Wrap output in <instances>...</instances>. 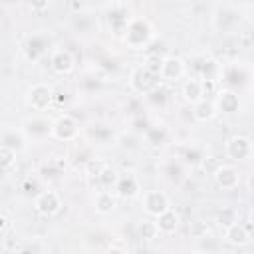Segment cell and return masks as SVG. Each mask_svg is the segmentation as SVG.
<instances>
[{
  "label": "cell",
  "mask_w": 254,
  "mask_h": 254,
  "mask_svg": "<svg viewBox=\"0 0 254 254\" xmlns=\"http://www.w3.org/2000/svg\"><path fill=\"white\" fill-rule=\"evenodd\" d=\"M10 226H12L10 218H8L6 214H0V236H4V234L10 230Z\"/></svg>",
  "instance_id": "42"
},
{
  "label": "cell",
  "mask_w": 254,
  "mask_h": 254,
  "mask_svg": "<svg viewBox=\"0 0 254 254\" xmlns=\"http://www.w3.org/2000/svg\"><path fill=\"white\" fill-rule=\"evenodd\" d=\"M50 67L58 73V75H67L73 71L75 67V58L69 50H54L52 58H50Z\"/></svg>",
  "instance_id": "18"
},
{
  "label": "cell",
  "mask_w": 254,
  "mask_h": 254,
  "mask_svg": "<svg viewBox=\"0 0 254 254\" xmlns=\"http://www.w3.org/2000/svg\"><path fill=\"white\" fill-rule=\"evenodd\" d=\"M64 165H65V163H62V161L50 159V161H46V163L40 167V175H42L44 179H56V177H60V175H62Z\"/></svg>",
  "instance_id": "33"
},
{
  "label": "cell",
  "mask_w": 254,
  "mask_h": 254,
  "mask_svg": "<svg viewBox=\"0 0 254 254\" xmlns=\"http://www.w3.org/2000/svg\"><path fill=\"white\" fill-rule=\"evenodd\" d=\"M224 151H226V157L232 159V161H236V163L248 161L252 157V141L246 135H232L226 141Z\"/></svg>",
  "instance_id": "7"
},
{
  "label": "cell",
  "mask_w": 254,
  "mask_h": 254,
  "mask_svg": "<svg viewBox=\"0 0 254 254\" xmlns=\"http://www.w3.org/2000/svg\"><path fill=\"white\" fill-rule=\"evenodd\" d=\"M214 107H216V113H226V115H232L240 109V97L236 91L232 89H226V87H220L216 93H214Z\"/></svg>",
  "instance_id": "17"
},
{
  "label": "cell",
  "mask_w": 254,
  "mask_h": 254,
  "mask_svg": "<svg viewBox=\"0 0 254 254\" xmlns=\"http://www.w3.org/2000/svg\"><path fill=\"white\" fill-rule=\"evenodd\" d=\"M30 8H36V10H40V8H48V2H40V4H30Z\"/></svg>",
  "instance_id": "44"
},
{
  "label": "cell",
  "mask_w": 254,
  "mask_h": 254,
  "mask_svg": "<svg viewBox=\"0 0 254 254\" xmlns=\"http://www.w3.org/2000/svg\"><path fill=\"white\" fill-rule=\"evenodd\" d=\"M54 101V91L46 83H34L26 93V103L34 111H46Z\"/></svg>",
  "instance_id": "8"
},
{
  "label": "cell",
  "mask_w": 254,
  "mask_h": 254,
  "mask_svg": "<svg viewBox=\"0 0 254 254\" xmlns=\"http://www.w3.org/2000/svg\"><path fill=\"white\" fill-rule=\"evenodd\" d=\"M85 137L95 145H109V143L115 141V135H113L111 127H107L105 123H99V121L89 123L85 127Z\"/></svg>",
  "instance_id": "20"
},
{
  "label": "cell",
  "mask_w": 254,
  "mask_h": 254,
  "mask_svg": "<svg viewBox=\"0 0 254 254\" xmlns=\"http://www.w3.org/2000/svg\"><path fill=\"white\" fill-rule=\"evenodd\" d=\"M69 28L75 36H81V38H89L93 32H97L99 28V22H97V16L93 12H77L71 16V22H69Z\"/></svg>",
  "instance_id": "11"
},
{
  "label": "cell",
  "mask_w": 254,
  "mask_h": 254,
  "mask_svg": "<svg viewBox=\"0 0 254 254\" xmlns=\"http://www.w3.org/2000/svg\"><path fill=\"white\" fill-rule=\"evenodd\" d=\"M206 157L204 149L198 147V145H189L183 149V165H190V167H198L202 163V159Z\"/></svg>",
  "instance_id": "29"
},
{
  "label": "cell",
  "mask_w": 254,
  "mask_h": 254,
  "mask_svg": "<svg viewBox=\"0 0 254 254\" xmlns=\"http://www.w3.org/2000/svg\"><path fill=\"white\" fill-rule=\"evenodd\" d=\"M212 179L218 189L222 190H234L240 185V171L234 165H218L216 171L212 173Z\"/></svg>",
  "instance_id": "12"
},
{
  "label": "cell",
  "mask_w": 254,
  "mask_h": 254,
  "mask_svg": "<svg viewBox=\"0 0 254 254\" xmlns=\"http://www.w3.org/2000/svg\"><path fill=\"white\" fill-rule=\"evenodd\" d=\"M115 143H117L119 149H123V151H127V153L137 151V149L141 147V139H139V135L133 133V131H127V133L117 135V137H115Z\"/></svg>",
  "instance_id": "30"
},
{
  "label": "cell",
  "mask_w": 254,
  "mask_h": 254,
  "mask_svg": "<svg viewBox=\"0 0 254 254\" xmlns=\"http://www.w3.org/2000/svg\"><path fill=\"white\" fill-rule=\"evenodd\" d=\"M192 117L198 121V123H208L216 117V107H214V101L204 97L202 101H198L192 109Z\"/></svg>",
  "instance_id": "26"
},
{
  "label": "cell",
  "mask_w": 254,
  "mask_h": 254,
  "mask_svg": "<svg viewBox=\"0 0 254 254\" xmlns=\"http://www.w3.org/2000/svg\"><path fill=\"white\" fill-rule=\"evenodd\" d=\"M224 240L232 246H246L250 242V228L242 222H234L232 226L224 228Z\"/></svg>",
  "instance_id": "22"
},
{
  "label": "cell",
  "mask_w": 254,
  "mask_h": 254,
  "mask_svg": "<svg viewBox=\"0 0 254 254\" xmlns=\"http://www.w3.org/2000/svg\"><path fill=\"white\" fill-rule=\"evenodd\" d=\"M220 165V161L216 159V157H212V155H206L204 159H202V163H200V167L208 173V175H212L214 171H216V167Z\"/></svg>",
  "instance_id": "39"
},
{
  "label": "cell",
  "mask_w": 254,
  "mask_h": 254,
  "mask_svg": "<svg viewBox=\"0 0 254 254\" xmlns=\"http://www.w3.org/2000/svg\"><path fill=\"white\" fill-rule=\"evenodd\" d=\"M143 99H145L147 105H151V107H155V109H163V107L167 105V101H169V89L159 83L155 89H151L149 93H145Z\"/></svg>",
  "instance_id": "27"
},
{
  "label": "cell",
  "mask_w": 254,
  "mask_h": 254,
  "mask_svg": "<svg viewBox=\"0 0 254 254\" xmlns=\"http://www.w3.org/2000/svg\"><path fill=\"white\" fill-rule=\"evenodd\" d=\"M242 24V12L234 4H216L212 10V30L218 34H232Z\"/></svg>",
  "instance_id": "2"
},
{
  "label": "cell",
  "mask_w": 254,
  "mask_h": 254,
  "mask_svg": "<svg viewBox=\"0 0 254 254\" xmlns=\"http://www.w3.org/2000/svg\"><path fill=\"white\" fill-rule=\"evenodd\" d=\"M113 189V194L119 198H135L141 192V183L135 173H119Z\"/></svg>",
  "instance_id": "13"
},
{
  "label": "cell",
  "mask_w": 254,
  "mask_h": 254,
  "mask_svg": "<svg viewBox=\"0 0 254 254\" xmlns=\"http://www.w3.org/2000/svg\"><path fill=\"white\" fill-rule=\"evenodd\" d=\"M62 206H64V200H62L60 192L52 190V189L38 192L36 198H34V208L42 216H56L62 210Z\"/></svg>",
  "instance_id": "6"
},
{
  "label": "cell",
  "mask_w": 254,
  "mask_h": 254,
  "mask_svg": "<svg viewBox=\"0 0 254 254\" xmlns=\"http://www.w3.org/2000/svg\"><path fill=\"white\" fill-rule=\"evenodd\" d=\"M103 254H129V248L121 242H111V244H107Z\"/></svg>",
  "instance_id": "41"
},
{
  "label": "cell",
  "mask_w": 254,
  "mask_h": 254,
  "mask_svg": "<svg viewBox=\"0 0 254 254\" xmlns=\"http://www.w3.org/2000/svg\"><path fill=\"white\" fill-rule=\"evenodd\" d=\"M16 165V153L0 145V169H12Z\"/></svg>",
  "instance_id": "38"
},
{
  "label": "cell",
  "mask_w": 254,
  "mask_h": 254,
  "mask_svg": "<svg viewBox=\"0 0 254 254\" xmlns=\"http://www.w3.org/2000/svg\"><path fill=\"white\" fill-rule=\"evenodd\" d=\"M50 44H52V36H50V32H46V30L34 32V34L28 36V40L24 42V48H22L24 58H26L30 64L40 62V60L48 54Z\"/></svg>",
  "instance_id": "3"
},
{
  "label": "cell",
  "mask_w": 254,
  "mask_h": 254,
  "mask_svg": "<svg viewBox=\"0 0 254 254\" xmlns=\"http://www.w3.org/2000/svg\"><path fill=\"white\" fill-rule=\"evenodd\" d=\"M123 40L129 48L145 50L155 40V26L145 16H133V18H129V22L125 26Z\"/></svg>",
  "instance_id": "1"
},
{
  "label": "cell",
  "mask_w": 254,
  "mask_h": 254,
  "mask_svg": "<svg viewBox=\"0 0 254 254\" xmlns=\"http://www.w3.org/2000/svg\"><path fill=\"white\" fill-rule=\"evenodd\" d=\"M143 208L149 216H159L171 208V200L163 190H147L143 194Z\"/></svg>",
  "instance_id": "15"
},
{
  "label": "cell",
  "mask_w": 254,
  "mask_h": 254,
  "mask_svg": "<svg viewBox=\"0 0 254 254\" xmlns=\"http://www.w3.org/2000/svg\"><path fill=\"white\" fill-rule=\"evenodd\" d=\"M145 139H147V143H151V145H161V143H165V139H167V131H165V127H161V125H149V127L145 129Z\"/></svg>",
  "instance_id": "34"
},
{
  "label": "cell",
  "mask_w": 254,
  "mask_h": 254,
  "mask_svg": "<svg viewBox=\"0 0 254 254\" xmlns=\"http://www.w3.org/2000/svg\"><path fill=\"white\" fill-rule=\"evenodd\" d=\"M26 141H28V139L24 137L22 129L4 127V129L0 131V145H2V147H8V149H12L14 153H18V151L26 149Z\"/></svg>",
  "instance_id": "21"
},
{
  "label": "cell",
  "mask_w": 254,
  "mask_h": 254,
  "mask_svg": "<svg viewBox=\"0 0 254 254\" xmlns=\"http://www.w3.org/2000/svg\"><path fill=\"white\" fill-rule=\"evenodd\" d=\"M214 220H216L218 226L228 228V226H232L234 222H238V210H236L234 206H222V208L216 212Z\"/></svg>",
  "instance_id": "31"
},
{
  "label": "cell",
  "mask_w": 254,
  "mask_h": 254,
  "mask_svg": "<svg viewBox=\"0 0 254 254\" xmlns=\"http://www.w3.org/2000/svg\"><path fill=\"white\" fill-rule=\"evenodd\" d=\"M218 81H224L226 83V89H232L234 91L236 85L242 87V85H246L250 81V69L244 64H236V62L222 64L220 65V79Z\"/></svg>",
  "instance_id": "4"
},
{
  "label": "cell",
  "mask_w": 254,
  "mask_h": 254,
  "mask_svg": "<svg viewBox=\"0 0 254 254\" xmlns=\"http://www.w3.org/2000/svg\"><path fill=\"white\" fill-rule=\"evenodd\" d=\"M179 222H181V216H179V212L173 210V208H169V210H165L163 214L155 216V226H157L159 234H173V232H177Z\"/></svg>",
  "instance_id": "23"
},
{
  "label": "cell",
  "mask_w": 254,
  "mask_h": 254,
  "mask_svg": "<svg viewBox=\"0 0 254 254\" xmlns=\"http://www.w3.org/2000/svg\"><path fill=\"white\" fill-rule=\"evenodd\" d=\"M117 177H119V173H117L113 167L105 165V169L101 171V175L97 177V181L101 183L103 190H109V189H113V187H115V181H117Z\"/></svg>",
  "instance_id": "35"
},
{
  "label": "cell",
  "mask_w": 254,
  "mask_h": 254,
  "mask_svg": "<svg viewBox=\"0 0 254 254\" xmlns=\"http://www.w3.org/2000/svg\"><path fill=\"white\" fill-rule=\"evenodd\" d=\"M129 85L135 93L145 95V93H149L151 89H155L159 85V75L149 71L145 65H137L129 75Z\"/></svg>",
  "instance_id": "5"
},
{
  "label": "cell",
  "mask_w": 254,
  "mask_h": 254,
  "mask_svg": "<svg viewBox=\"0 0 254 254\" xmlns=\"http://www.w3.org/2000/svg\"><path fill=\"white\" fill-rule=\"evenodd\" d=\"M107 22H109V28H111V32H113L115 36H123L125 26H127V22H129L125 4H109Z\"/></svg>",
  "instance_id": "19"
},
{
  "label": "cell",
  "mask_w": 254,
  "mask_h": 254,
  "mask_svg": "<svg viewBox=\"0 0 254 254\" xmlns=\"http://www.w3.org/2000/svg\"><path fill=\"white\" fill-rule=\"evenodd\" d=\"M22 133L26 139L32 141H42L52 135V123L44 117H30L22 123Z\"/></svg>",
  "instance_id": "14"
},
{
  "label": "cell",
  "mask_w": 254,
  "mask_h": 254,
  "mask_svg": "<svg viewBox=\"0 0 254 254\" xmlns=\"http://www.w3.org/2000/svg\"><path fill=\"white\" fill-rule=\"evenodd\" d=\"M137 236L141 240H155L159 236V230L155 226V220H149V218L141 220L139 226H137Z\"/></svg>",
  "instance_id": "32"
},
{
  "label": "cell",
  "mask_w": 254,
  "mask_h": 254,
  "mask_svg": "<svg viewBox=\"0 0 254 254\" xmlns=\"http://www.w3.org/2000/svg\"><path fill=\"white\" fill-rule=\"evenodd\" d=\"M187 73V64L183 58L179 56H165L161 60V69H159V77L169 81V83H175L179 79H183Z\"/></svg>",
  "instance_id": "9"
},
{
  "label": "cell",
  "mask_w": 254,
  "mask_h": 254,
  "mask_svg": "<svg viewBox=\"0 0 254 254\" xmlns=\"http://www.w3.org/2000/svg\"><path fill=\"white\" fill-rule=\"evenodd\" d=\"M2 248L6 250V252H16V250H20L22 246H20V242H18V238H14V236H6V238H2Z\"/></svg>",
  "instance_id": "40"
},
{
  "label": "cell",
  "mask_w": 254,
  "mask_h": 254,
  "mask_svg": "<svg viewBox=\"0 0 254 254\" xmlns=\"http://www.w3.org/2000/svg\"><path fill=\"white\" fill-rule=\"evenodd\" d=\"M105 165H107V163H105L103 159L91 157V159L83 165V171H85V175H87V177H91V179H95V181H97V177L101 175V171L105 169Z\"/></svg>",
  "instance_id": "36"
},
{
  "label": "cell",
  "mask_w": 254,
  "mask_h": 254,
  "mask_svg": "<svg viewBox=\"0 0 254 254\" xmlns=\"http://www.w3.org/2000/svg\"><path fill=\"white\" fill-rule=\"evenodd\" d=\"M192 64H194L192 67L198 71L196 79H200V81H216L218 83V79H220V65L222 64H218L214 58H206V56L194 58Z\"/></svg>",
  "instance_id": "16"
},
{
  "label": "cell",
  "mask_w": 254,
  "mask_h": 254,
  "mask_svg": "<svg viewBox=\"0 0 254 254\" xmlns=\"http://www.w3.org/2000/svg\"><path fill=\"white\" fill-rule=\"evenodd\" d=\"M115 206H117V196L111 190H97V194L93 198V208L97 214L107 216L115 210Z\"/></svg>",
  "instance_id": "24"
},
{
  "label": "cell",
  "mask_w": 254,
  "mask_h": 254,
  "mask_svg": "<svg viewBox=\"0 0 254 254\" xmlns=\"http://www.w3.org/2000/svg\"><path fill=\"white\" fill-rule=\"evenodd\" d=\"M79 135V125L75 121V117L71 115H60L54 123H52V135L58 141H73Z\"/></svg>",
  "instance_id": "10"
},
{
  "label": "cell",
  "mask_w": 254,
  "mask_h": 254,
  "mask_svg": "<svg viewBox=\"0 0 254 254\" xmlns=\"http://www.w3.org/2000/svg\"><path fill=\"white\" fill-rule=\"evenodd\" d=\"M189 234H190L194 240H202V238L210 236V228H208L206 222L196 220V222H190V226H189Z\"/></svg>",
  "instance_id": "37"
},
{
  "label": "cell",
  "mask_w": 254,
  "mask_h": 254,
  "mask_svg": "<svg viewBox=\"0 0 254 254\" xmlns=\"http://www.w3.org/2000/svg\"><path fill=\"white\" fill-rule=\"evenodd\" d=\"M14 254H38V250H34V248H28V246H22L20 250H16Z\"/></svg>",
  "instance_id": "43"
},
{
  "label": "cell",
  "mask_w": 254,
  "mask_h": 254,
  "mask_svg": "<svg viewBox=\"0 0 254 254\" xmlns=\"http://www.w3.org/2000/svg\"><path fill=\"white\" fill-rule=\"evenodd\" d=\"M183 97H185V101L190 103V105H196L198 101H202V99H204V91H202L200 79H196V77L187 79V81L183 83Z\"/></svg>",
  "instance_id": "25"
},
{
  "label": "cell",
  "mask_w": 254,
  "mask_h": 254,
  "mask_svg": "<svg viewBox=\"0 0 254 254\" xmlns=\"http://www.w3.org/2000/svg\"><path fill=\"white\" fill-rule=\"evenodd\" d=\"M185 165L181 161H167L163 165V177L169 181V183H181L187 175H185Z\"/></svg>",
  "instance_id": "28"
},
{
  "label": "cell",
  "mask_w": 254,
  "mask_h": 254,
  "mask_svg": "<svg viewBox=\"0 0 254 254\" xmlns=\"http://www.w3.org/2000/svg\"><path fill=\"white\" fill-rule=\"evenodd\" d=\"M139 254H153V252H149V250H141Z\"/></svg>",
  "instance_id": "45"
}]
</instances>
